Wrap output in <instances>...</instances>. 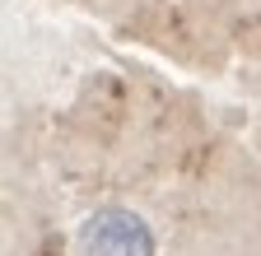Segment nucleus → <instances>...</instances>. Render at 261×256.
I'll return each mask as SVG.
<instances>
[{
	"label": "nucleus",
	"instance_id": "obj_1",
	"mask_svg": "<svg viewBox=\"0 0 261 256\" xmlns=\"http://www.w3.org/2000/svg\"><path fill=\"white\" fill-rule=\"evenodd\" d=\"M130 61L93 56L19 154L61 233L130 219L149 256H261V0H65Z\"/></svg>",
	"mask_w": 261,
	"mask_h": 256
}]
</instances>
